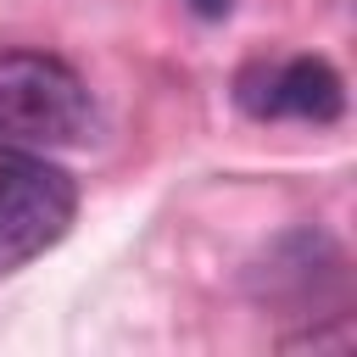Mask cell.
I'll use <instances>...</instances> for the list:
<instances>
[{"instance_id":"obj_1","label":"cell","mask_w":357,"mask_h":357,"mask_svg":"<svg viewBox=\"0 0 357 357\" xmlns=\"http://www.w3.org/2000/svg\"><path fill=\"white\" fill-rule=\"evenodd\" d=\"M95 123L84 78L45 50H0V139L11 145H78Z\"/></svg>"},{"instance_id":"obj_2","label":"cell","mask_w":357,"mask_h":357,"mask_svg":"<svg viewBox=\"0 0 357 357\" xmlns=\"http://www.w3.org/2000/svg\"><path fill=\"white\" fill-rule=\"evenodd\" d=\"M78 212L73 178L45 156H6L0 162V279L22 262L45 257Z\"/></svg>"},{"instance_id":"obj_3","label":"cell","mask_w":357,"mask_h":357,"mask_svg":"<svg viewBox=\"0 0 357 357\" xmlns=\"http://www.w3.org/2000/svg\"><path fill=\"white\" fill-rule=\"evenodd\" d=\"M234 100L245 117L273 123V117H296V123H335L346 112V84L324 56H279V61H251L234 78Z\"/></svg>"},{"instance_id":"obj_4","label":"cell","mask_w":357,"mask_h":357,"mask_svg":"<svg viewBox=\"0 0 357 357\" xmlns=\"http://www.w3.org/2000/svg\"><path fill=\"white\" fill-rule=\"evenodd\" d=\"M190 6H195V17H206V22H212V17H223V11H229V0H190Z\"/></svg>"}]
</instances>
